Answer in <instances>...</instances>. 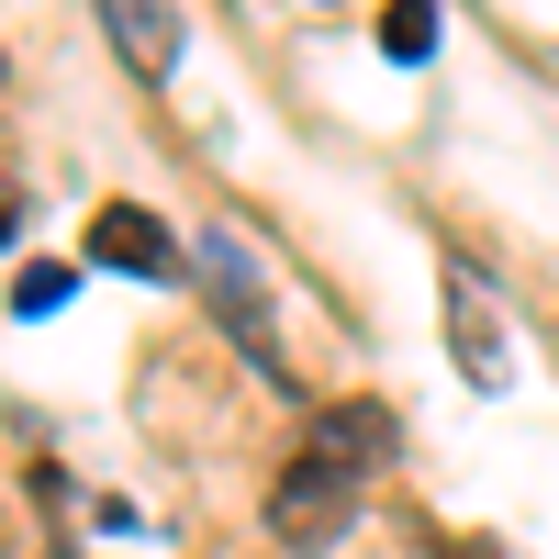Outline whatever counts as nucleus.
I'll use <instances>...</instances> for the list:
<instances>
[{"instance_id":"1a4fd4ad","label":"nucleus","mask_w":559,"mask_h":559,"mask_svg":"<svg viewBox=\"0 0 559 559\" xmlns=\"http://www.w3.org/2000/svg\"><path fill=\"white\" fill-rule=\"evenodd\" d=\"M12 224H23V202H12V191H0V236H12Z\"/></svg>"},{"instance_id":"423d86ee","label":"nucleus","mask_w":559,"mask_h":559,"mask_svg":"<svg viewBox=\"0 0 559 559\" xmlns=\"http://www.w3.org/2000/svg\"><path fill=\"white\" fill-rule=\"evenodd\" d=\"M102 23H112V45H123L134 79H168L179 68V12H168V0H112Z\"/></svg>"},{"instance_id":"39448f33","label":"nucleus","mask_w":559,"mask_h":559,"mask_svg":"<svg viewBox=\"0 0 559 559\" xmlns=\"http://www.w3.org/2000/svg\"><path fill=\"white\" fill-rule=\"evenodd\" d=\"M448 336H459V369H471V392H503L515 369H503V324L481 302V280L471 269H448Z\"/></svg>"},{"instance_id":"7ed1b4c3","label":"nucleus","mask_w":559,"mask_h":559,"mask_svg":"<svg viewBox=\"0 0 559 559\" xmlns=\"http://www.w3.org/2000/svg\"><path fill=\"white\" fill-rule=\"evenodd\" d=\"M90 258L123 269V280H179L168 224H157V213H134V202H102V213H90Z\"/></svg>"},{"instance_id":"f03ea898","label":"nucleus","mask_w":559,"mask_h":559,"mask_svg":"<svg viewBox=\"0 0 559 559\" xmlns=\"http://www.w3.org/2000/svg\"><path fill=\"white\" fill-rule=\"evenodd\" d=\"M191 269H202V302L224 313V336H236L269 381H280V336H269V292H258V258L236 247V236H202L191 247Z\"/></svg>"},{"instance_id":"20e7f679","label":"nucleus","mask_w":559,"mask_h":559,"mask_svg":"<svg viewBox=\"0 0 559 559\" xmlns=\"http://www.w3.org/2000/svg\"><path fill=\"white\" fill-rule=\"evenodd\" d=\"M302 448H324V459H336L347 481H369V471H381V459L403 448V426H392V403H324Z\"/></svg>"},{"instance_id":"0eeeda50","label":"nucleus","mask_w":559,"mask_h":559,"mask_svg":"<svg viewBox=\"0 0 559 559\" xmlns=\"http://www.w3.org/2000/svg\"><path fill=\"white\" fill-rule=\"evenodd\" d=\"M381 57H403V68L437 57V12H426V0H392V12H381Z\"/></svg>"},{"instance_id":"9d476101","label":"nucleus","mask_w":559,"mask_h":559,"mask_svg":"<svg viewBox=\"0 0 559 559\" xmlns=\"http://www.w3.org/2000/svg\"><path fill=\"white\" fill-rule=\"evenodd\" d=\"M437 559H481V548H437Z\"/></svg>"},{"instance_id":"6e6552de","label":"nucleus","mask_w":559,"mask_h":559,"mask_svg":"<svg viewBox=\"0 0 559 559\" xmlns=\"http://www.w3.org/2000/svg\"><path fill=\"white\" fill-rule=\"evenodd\" d=\"M68 292H79V269H57V258H34V269L12 280V313H57Z\"/></svg>"},{"instance_id":"f257e3e1","label":"nucleus","mask_w":559,"mask_h":559,"mask_svg":"<svg viewBox=\"0 0 559 559\" xmlns=\"http://www.w3.org/2000/svg\"><path fill=\"white\" fill-rule=\"evenodd\" d=\"M347 515H358V481H347V471H336L324 448H302L292 471L269 481V526H280V548H292V559L336 548V537H347Z\"/></svg>"}]
</instances>
